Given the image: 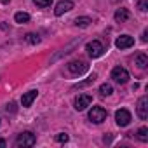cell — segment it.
I'll list each match as a JSON object with an SVG mask.
<instances>
[{"instance_id":"1","label":"cell","mask_w":148,"mask_h":148,"mask_svg":"<svg viewBox=\"0 0 148 148\" xmlns=\"http://www.w3.org/2000/svg\"><path fill=\"white\" fill-rule=\"evenodd\" d=\"M35 143H37V138H35V134H33V132H30V131H26V132H21V134L18 136V139H16V146H18V148L33 146Z\"/></svg>"},{"instance_id":"2","label":"cell","mask_w":148,"mask_h":148,"mask_svg":"<svg viewBox=\"0 0 148 148\" xmlns=\"http://www.w3.org/2000/svg\"><path fill=\"white\" fill-rule=\"evenodd\" d=\"M112 79L115 82H119V84H125L129 80V71L125 68H122V66H117V68L112 70Z\"/></svg>"},{"instance_id":"3","label":"cell","mask_w":148,"mask_h":148,"mask_svg":"<svg viewBox=\"0 0 148 148\" xmlns=\"http://www.w3.org/2000/svg\"><path fill=\"white\" fill-rule=\"evenodd\" d=\"M86 49H87V52H89L91 58H99V56L105 52V47H103V44H101L99 40H92V42H89Z\"/></svg>"},{"instance_id":"4","label":"cell","mask_w":148,"mask_h":148,"mask_svg":"<svg viewBox=\"0 0 148 148\" xmlns=\"http://www.w3.org/2000/svg\"><path fill=\"white\" fill-rule=\"evenodd\" d=\"M115 120H117V124H119L120 127L129 125V124H131V112L125 110V108L117 110V112H115Z\"/></svg>"},{"instance_id":"5","label":"cell","mask_w":148,"mask_h":148,"mask_svg":"<svg viewBox=\"0 0 148 148\" xmlns=\"http://www.w3.org/2000/svg\"><path fill=\"white\" fill-rule=\"evenodd\" d=\"M89 119H91L94 124H101V122L106 119V110L101 108V106H92V110L89 112Z\"/></svg>"},{"instance_id":"6","label":"cell","mask_w":148,"mask_h":148,"mask_svg":"<svg viewBox=\"0 0 148 148\" xmlns=\"http://www.w3.org/2000/svg\"><path fill=\"white\" fill-rule=\"evenodd\" d=\"M136 112H138V117H139L141 120H146V119H148V98H146V96L139 98L138 106H136Z\"/></svg>"},{"instance_id":"7","label":"cell","mask_w":148,"mask_h":148,"mask_svg":"<svg viewBox=\"0 0 148 148\" xmlns=\"http://www.w3.org/2000/svg\"><path fill=\"white\" fill-rule=\"evenodd\" d=\"M71 9H73V2H71V0H61V2L56 4L54 14H56V16H63L64 12H68V11H71Z\"/></svg>"},{"instance_id":"8","label":"cell","mask_w":148,"mask_h":148,"mask_svg":"<svg viewBox=\"0 0 148 148\" xmlns=\"http://www.w3.org/2000/svg\"><path fill=\"white\" fill-rule=\"evenodd\" d=\"M91 103H92V98H91V94H80V96L75 99V110L82 112V110H86V108H87Z\"/></svg>"},{"instance_id":"9","label":"cell","mask_w":148,"mask_h":148,"mask_svg":"<svg viewBox=\"0 0 148 148\" xmlns=\"http://www.w3.org/2000/svg\"><path fill=\"white\" fill-rule=\"evenodd\" d=\"M68 70L73 73V75H82V73L87 70V64L82 63V61H71V63H68Z\"/></svg>"},{"instance_id":"10","label":"cell","mask_w":148,"mask_h":148,"mask_svg":"<svg viewBox=\"0 0 148 148\" xmlns=\"http://www.w3.org/2000/svg\"><path fill=\"white\" fill-rule=\"evenodd\" d=\"M115 45H117L119 49H129V47L134 45V38H132L131 35H120V37L117 38Z\"/></svg>"},{"instance_id":"11","label":"cell","mask_w":148,"mask_h":148,"mask_svg":"<svg viewBox=\"0 0 148 148\" xmlns=\"http://www.w3.org/2000/svg\"><path fill=\"white\" fill-rule=\"evenodd\" d=\"M37 96H38V91H28V92H25L23 98H21V105H23L25 108L32 106V103L37 99Z\"/></svg>"},{"instance_id":"12","label":"cell","mask_w":148,"mask_h":148,"mask_svg":"<svg viewBox=\"0 0 148 148\" xmlns=\"http://www.w3.org/2000/svg\"><path fill=\"white\" fill-rule=\"evenodd\" d=\"M129 19V11L127 9H119L117 12H115V21L117 23H124V21H127Z\"/></svg>"},{"instance_id":"13","label":"cell","mask_w":148,"mask_h":148,"mask_svg":"<svg viewBox=\"0 0 148 148\" xmlns=\"http://www.w3.org/2000/svg\"><path fill=\"white\" fill-rule=\"evenodd\" d=\"M14 21H16V23H19V25L28 23V21H30V14H28V12H16Z\"/></svg>"},{"instance_id":"14","label":"cell","mask_w":148,"mask_h":148,"mask_svg":"<svg viewBox=\"0 0 148 148\" xmlns=\"http://www.w3.org/2000/svg\"><path fill=\"white\" fill-rule=\"evenodd\" d=\"M136 64H138V68H146L148 66V58H146V54H138L136 56Z\"/></svg>"},{"instance_id":"15","label":"cell","mask_w":148,"mask_h":148,"mask_svg":"<svg viewBox=\"0 0 148 148\" xmlns=\"http://www.w3.org/2000/svg\"><path fill=\"white\" fill-rule=\"evenodd\" d=\"M91 23H92V21H91V18H86V16H84V18H77V19H75V25H77L79 28H87Z\"/></svg>"},{"instance_id":"16","label":"cell","mask_w":148,"mask_h":148,"mask_svg":"<svg viewBox=\"0 0 148 148\" xmlns=\"http://www.w3.org/2000/svg\"><path fill=\"white\" fill-rule=\"evenodd\" d=\"M94 80H96V73H92V75H91L89 79H86L84 82H79V84H77L75 87H77V89H82V87H86V86H89V84H92Z\"/></svg>"},{"instance_id":"17","label":"cell","mask_w":148,"mask_h":148,"mask_svg":"<svg viewBox=\"0 0 148 148\" xmlns=\"http://www.w3.org/2000/svg\"><path fill=\"white\" fill-rule=\"evenodd\" d=\"M99 92H101L103 96H110V94L113 92V87H112L110 84H103V86L99 87Z\"/></svg>"},{"instance_id":"18","label":"cell","mask_w":148,"mask_h":148,"mask_svg":"<svg viewBox=\"0 0 148 148\" xmlns=\"http://www.w3.org/2000/svg\"><path fill=\"white\" fill-rule=\"evenodd\" d=\"M26 42H28V44H38V42H40V37H38L37 33H28V35H26Z\"/></svg>"},{"instance_id":"19","label":"cell","mask_w":148,"mask_h":148,"mask_svg":"<svg viewBox=\"0 0 148 148\" xmlns=\"http://www.w3.org/2000/svg\"><path fill=\"white\" fill-rule=\"evenodd\" d=\"M138 138H139V141H148V129L146 127H141L138 131Z\"/></svg>"},{"instance_id":"20","label":"cell","mask_w":148,"mask_h":148,"mask_svg":"<svg viewBox=\"0 0 148 148\" xmlns=\"http://www.w3.org/2000/svg\"><path fill=\"white\" fill-rule=\"evenodd\" d=\"M33 4L38 7H49L52 4V0H33Z\"/></svg>"},{"instance_id":"21","label":"cell","mask_w":148,"mask_h":148,"mask_svg":"<svg viewBox=\"0 0 148 148\" xmlns=\"http://www.w3.org/2000/svg\"><path fill=\"white\" fill-rule=\"evenodd\" d=\"M138 9L143 11V12H146L148 11V0H139V2H138Z\"/></svg>"},{"instance_id":"22","label":"cell","mask_w":148,"mask_h":148,"mask_svg":"<svg viewBox=\"0 0 148 148\" xmlns=\"http://www.w3.org/2000/svg\"><path fill=\"white\" fill-rule=\"evenodd\" d=\"M56 141H59V143H66V141H68V134H64V132H59V134L56 136Z\"/></svg>"},{"instance_id":"23","label":"cell","mask_w":148,"mask_h":148,"mask_svg":"<svg viewBox=\"0 0 148 148\" xmlns=\"http://www.w3.org/2000/svg\"><path fill=\"white\" fill-rule=\"evenodd\" d=\"M7 146V143H5V139H2V138H0V148H5Z\"/></svg>"}]
</instances>
